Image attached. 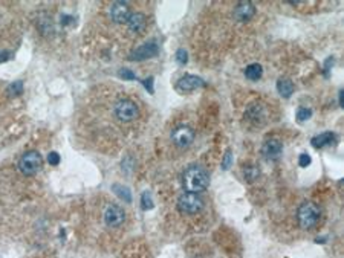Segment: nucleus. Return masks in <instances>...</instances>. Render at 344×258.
Listing matches in <instances>:
<instances>
[{"mask_svg":"<svg viewBox=\"0 0 344 258\" xmlns=\"http://www.w3.org/2000/svg\"><path fill=\"white\" fill-rule=\"evenodd\" d=\"M127 25L132 32H139L146 26V15L143 12H132V15L127 20Z\"/></svg>","mask_w":344,"mask_h":258,"instance_id":"ddd939ff","label":"nucleus"},{"mask_svg":"<svg viewBox=\"0 0 344 258\" xmlns=\"http://www.w3.org/2000/svg\"><path fill=\"white\" fill-rule=\"evenodd\" d=\"M281 152H283V145L277 139H269L261 147V153L266 159H278Z\"/></svg>","mask_w":344,"mask_h":258,"instance_id":"9b49d317","label":"nucleus"},{"mask_svg":"<svg viewBox=\"0 0 344 258\" xmlns=\"http://www.w3.org/2000/svg\"><path fill=\"white\" fill-rule=\"evenodd\" d=\"M11 57H12V54H11L9 51H2V52H0V63H5V61H8Z\"/></svg>","mask_w":344,"mask_h":258,"instance_id":"bb28decb","label":"nucleus"},{"mask_svg":"<svg viewBox=\"0 0 344 258\" xmlns=\"http://www.w3.org/2000/svg\"><path fill=\"white\" fill-rule=\"evenodd\" d=\"M231 164H233V153H231V152H228V153L225 155V158H224V162H222V168H224V170H228Z\"/></svg>","mask_w":344,"mask_h":258,"instance_id":"b1692460","label":"nucleus"},{"mask_svg":"<svg viewBox=\"0 0 344 258\" xmlns=\"http://www.w3.org/2000/svg\"><path fill=\"white\" fill-rule=\"evenodd\" d=\"M298 165H300L301 168L309 167V165H311V156H309V155H306V153L300 155V158H298Z\"/></svg>","mask_w":344,"mask_h":258,"instance_id":"4be33fe9","label":"nucleus"},{"mask_svg":"<svg viewBox=\"0 0 344 258\" xmlns=\"http://www.w3.org/2000/svg\"><path fill=\"white\" fill-rule=\"evenodd\" d=\"M113 192L121 197L124 199L126 202H132V194H130V189L127 186H123V185H113Z\"/></svg>","mask_w":344,"mask_h":258,"instance_id":"f3484780","label":"nucleus"},{"mask_svg":"<svg viewBox=\"0 0 344 258\" xmlns=\"http://www.w3.org/2000/svg\"><path fill=\"white\" fill-rule=\"evenodd\" d=\"M132 15V11L127 3L124 2H115L110 8V17L115 23H127L129 17Z\"/></svg>","mask_w":344,"mask_h":258,"instance_id":"6e6552de","label":"nucleus"},{"mask_svg":"<svg viewBox=\"0 0 344 258\" xmlns=\"http://www.w3.org/2000/svg\"><path fill=\"white\" fill-rule=\"evenodd\" d=\"M23 92V83L22 81H15L9 86V93L12 96H18V95H22Z\"/></svg>","mask_w":344,"mask_h":258,"instance_id":"aec40b11","label":"nucleus"},{"mask_svg":"<svg viewBox=\"0 0 344 258\" xmlns=\"http://www.w3.org/2000/svg\"><path fill=\"white\" fill-rule=\"evenodd\" d=\"M48 162H49L51 165H57V164L60 162V155H58L57 152H51V153L48 155Z\"/></svg>","mask_w":344,"mask_h":258,"instance_id":"393cba45","label":"nucleus"},{"mask_svg":"<svg viewBox=\"0 0 344 258\" xmlns=\"http://www.w3.org/2000/svg\"><path fill=\"white\" fill-rule=\"evenodd\" d=\"M208 183H210L208 174L202 167L191 165L182 174V186H184L187 192H196V194H199V192L207 189Z\"/></svg>","mask_w":344,"mask_h":258,"instance_id":"f257e3e1","label":"nucleus"},{"mask_svg":"<svg viewBox=\"0 0 344 258\" xmlns=\"http://www.w3.org/2000/svg\"><path fill=\"white\" fill-rule=\"evenodd\" d=\"M126 220V212L124 209L118 206V205H109L104 211V222L107 226L110 228H116L119 225H123V222Z\"/></svg>","mask_w":344,"mask_h":258,"instance_id":"0eeeda50","label":"nucleus"},{"mask_svg":"<svg viewBox=\"0 0 344 258\" xmlns=\"http://www.w3.org/2000/svg\"><path fill=\"white\" fill-rule=\"evenodd\" d=\"M115 116L123 121V122H130V121H135L138 116H139V109L138 105L132 101V99H119L116 104H115Z\"/></svg>","mask_w":344,"mask_h":258,"instance_id":"20e7f679","label":"nucleus"},{"mask_svg":"<svg viewBox=\"0 0 344 258\" xmlns=\"http://www.w3.org/2000/svg\"><path fill=\"white\" fill-rule=\"evenodd\" d=\"M244 174H245V179L248 182H253L258 177V168L257 167H247L245 171H244Z\"/></svg>","mask_w":344,"mask_h":258,"instance_id":"6ab92c4d","label":"nucleus"},{"mask_svg":"<svg viewBox=\"0 0 344 258\" xmlns=\"http://www.w3.org/2000/svg\"><path fill=\"white\" fill-rule=\"evenodd\" d=\"M141 208L146 209V211L153 208V200H152L150 194H147V192H144L143 197H141Z\"/></svg>","mask_w":344,"mask_h":258,"instance_id":"412c9836","label":"nucleus"},{"mask_svg":"<svg viewBox=\"0 0 344 258\" xmlns=\"http://www.w3.org/2000/svg\"><path fill=\"white\" fill-rule=\"evenodd\" d=\"M334 141H335V135H334V133H331V132H326V133H321V135H318V136L312 138L311 144H312L315 148H323V147L329 145V144H331V142H334Z\"/></svg>","mask_w":344,"mask_h":258,"instance_id":"4468645a","label":"nucleus"},{"mask_svg":"<svg viewBox=\"0 0 344 258\" xmlns=\"http://www.w3.org/2000/svg\"><path fill=\"white\" fill-rule=\"evenodd\" d=\"M311 116H312V110H311V109H306V107H300V109L297 110V121H298V122H305V121H308Z\"/></svg>","mask_w":344,"mask_h":258,"instance_id":"a211bd4d","label":"nucleus"},{"mask_svg":"<svg viewBox=\"0 0 344 258\" xmlns=\"http://www.w3.org/2000/svg\"><path fill=\"white\" fill-rule=\"evenodd\" d=\"M320 219V208L312 202H305L297 211V220L303 229H311Z\"/></svg>","mask_w":344,"mask_h":258,"instance_id":"f03ea898","label":"nucleus"},{"mask_svg":"<svg viewBox=\"0 0 344 258\" xmlns=\"http://www.w3.org/2000/svg\"><path fill=\"white\" fill-rule=\"evenodd\" d=\"M204 84H205V81L199 77H196V75H185L176 83V87L182 92H191L194 89L202 87Z\"/></svg>","mask_w":344,"mask_h":258,"instance_id":"9d476101","label":"nucleus"},{"mask_svg":"<svg viewBox=\"0 0 344 258\" xmlns=\"http://www.w3.org/2000/svg\"><path fill=\"white\" fill-rule=\"evenodd\" d=\"M159 52V48L155 41H149L146 43V45L139 46L138 49H135L130 55V60H136V61H143V60H147V58H152L155 57L156 54Z\"/></svg>","mask_w":344,"mask_h":258,"instance_id":"1a4fd4ad","label":"nucleus"},{"mask_svg":"<svg viewBox=\"0 0 344 258\" xmlns=\"http://www.w3.org/2000/svg\"><path fill=\"white\" fill-rule=\"evenodd\" d=\"M277 89H278V93L283 96V98H289L294 92V84L291 80H286V78H281L277 81Z\"/></svg>","mask_w":344,"mask_h":258,"instance_id":"2eb2a0df","label":"nucleus"},{"mask_svg":"<svg viewBox=\"0 0 344 258\" xmlns=\"http://www.w3.org/2000/svg\"><path fill=\"white\" fill-rule=\"evenodd\" d=\"M42 167H43V158L38 152H34V150L26 152L18 161V170L26 176L37 174L42 170Z\"/></svg>","mask_w":344,"mask_h":258,"instance_id":"7ed1b4c3","label":"nucleus"},{"mask_svg":"<svg viewBox=\"0 0 344 258\" xmlns=\"http://www.w3.org/2000/svg\"><path fill=\"white\" fill-rule=\"evenodd\" d=\"M261 74H263V68L257 63L250 64V66H247V69H245V77L251 81H257L261 77Z\"/></svg>","mask_w":344,"mask_h":258,"instance_id":"dca6fc26","label":"nucleus"},{"mask_svg":"<svg viewBox=\"0 0 344 258\" xmlns=\"http://www.w3.org/2000/svg\"><path fill=\"white\" fill-rule=\"evenodd\" d=\"M177 208L185 214H196L204 208V200L196 192H184L177 199Z\"/></svg>","mask_w":344,"mask_h":258,"instance_id":"39448f33","label":"nucleus"},{"mask_svg":"<svg viewBox=\"0 0 344 258\" xmlns=\"http://www.w3.org/2000/svg\"><path fill=\"white\" fill-rule=\"evenodd\" d=\"M194 139V132L188 125H179L172 132V141L179 148H187Z\"/></svg>","mask_w":344,"mask_h":258,"instance_id":"423d86ee","label":"nucleus"},{"mask_svg":"<svg viewBox=\"0 0 344 258\" xmlns=\"http://www.w3.org/2000/svg\"><path fill=\"white\" fill-rule=\"evenodd\" d=\"M119 75L123 77V78H127V80H135L133 72H130V71H127V69H121V71H119Z\"/></svg>","mask_w":344,"mask_h":258,"instance_id":"a878e982","label":"nucleus"},{"mask_svg":"<svg viewBox=\"0 0 344 258\" xmlns=\"http://www.w3.org/2000/svg\"><path fill=\"white\" fill-rule=\"evenodd\" d=\"M152 83H153V78H149V81H147V80L144 81V84H146V89H149L150 92H153V89H152Z\"/></svg>","mask_w":344,"mask_h":258,"instance_id":"cd10ccee","label":"nucleus"},{"mask_svg":"<svg viewBox=\"0 0 344 258\" xmlns=\"http://www.w3.org/2000/svg\"><path fill=\"white\" fill-rule=\"evenodd\" d=\"M176 60H177L180 64H185V63H187V60H188L187 51H185V49H179V51L176 52Z\"/></svg>","mask_w":344,"mask_h":258,"instance_id":"5701e85b","label":"nucleus"},{"mask_svg":"<svg viewBox=\"0 0 344 258\" xmlns=\"http://www.w3.org/2000/svg\"><path fill=\"white\" fill-rule=\"evenodd\" d=\"M254 12H256V8H254V5L250 3V2H242V3H239V5L236 6V9H234L236 18H237V20H242V21L250 20V18L254 15Z\"/></svg>","mask_w":344,"mask_h":258,"instance_id":"f8f14e48","label":"nucleus"}]
</instances>
